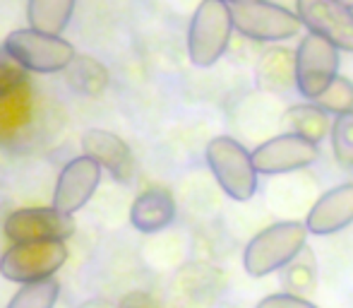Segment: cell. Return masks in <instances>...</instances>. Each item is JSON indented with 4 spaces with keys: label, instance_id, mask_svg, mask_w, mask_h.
Returning a JSON list of instances; mask_svg holds the SVG:
<instances>
[{
    "label": "cell",
    "instance_id": "cell-1",
    "mask_svg": "<svg viewBox=\"0 0 353 308\" xmlns=\"http://www.w3.org/2000/svg\"><path fill=\"white\" fill-rule=\"evenodd\" d=\"M307 236L305 222H276L248 241L243 267L250 277L274 275L305 251Z\"/></svg>",
    "mask_w": 353,
    "mask_h": 308
},
{
    "label": "cell",
    "instance_id": "cell-15",
    "mask_svg": "<svg viewBox=\"0 0 353 308\" xmlns=\"http://www.w3.org/2000/svg\"><path fill=\"white\" fill-rule=\"evenodd\" d=\"M255 77L260 89L274 94H286L296 87V53L286 48H270L257 61Z\"/></svg>",
    "mask_w": 353,
    "mask_h": 308
},
{
    "label": "cell",
    "instance_id": "cell-19",
    "mask_svg": "<svg viewBox=\"0 0 353 308\" xmlns=\"http://www.w3.org/2000/svg\"><path fill=\"white\" fill-rule=\"evenodd\" d=\"M317 106H322L332 116H341V113L353 111V82L344 75H336L332 84L315 99Z\"/></svg>",
    "mask_w": 353,
    "mask_h": 308
},
{
    "label": "cell",
    "instance_id": "cell-6",
    "mask_svg": "<svg viewBox=\"0 0 353 308\" xmlns=\"http://www.w3.org/2000/svg\"><path fill=\"white\" fill-rule=\"evenodd\" d=\"M339 75V48L320 34L301 39L296 48V89L307 102H315Z\"/></svg>",
    "mask_w": 353,
    "mask_h": 308
},
{
    "label": "cell",
    "instance_id": "cell-9",
    "mask_svg": "<svg viewBox=\"0 0 353 308\" xmlns=\"http://www.w3.org/2000/svg\"><path fill=\"white\" fill-rule=\"evenodd\" d=\"M296 12L310 34H320L339 51L353 53V10L341 0H296Z\"/></svg>",
    "mask_w": 353,
    "mask_h": 308
},
{
    "label": "cell",
    "instance_id": "cell-8",
    "mask_svg": "<svg viewBox=\"0 0 353 308\" xmlns=\"http://www.w3.org/2000/svg\"><path fill=\"white\" fill-rule=\"evenodd\" d=\"M320 150L315 142L296 135V133H283V135L270 137L260 147L252 150V162L260 176H281L307 169L317 162Z\"/></svg>",
    "mask_w": 353,
    "mask_h": 308
},
{
    "label": "cell",
    "instance_id": "cell-21",
    "mask_svg": "<svg viewBox=\"0 0 353 308\" xmlns=\"http://www.w3.org/2000/svg\"><path fill=\"white\" fill-rule=\"evenodd\" d=\"M27 68L12 56L5 46H0V99L10 97L27 79Z\"/></svg>",
    "mask_w": 353,
    "mask_h": 308
},
{
    "label": "cell",
    "instance_id": "cell-4",
    "mask_svg": "<svg viewBox=\"0 0 353 308\" xmlns=\"http://www.w3.org/2000/svg\"><path fill=\"white\" fill-rule=\"evenodd\" d=\"M233 27L245 39L262 44H279L301 34L303 22L298 12L283 8L272 0H255V3L231 5Z\"/></svg>",
    "mask_w": 353,
    "mask_h": 308
},
{
    "label": "cell",
    "instance_id": "cell-12",
    "mask_svg": "<svg viewBox=\"0 0 353 308\" xmlns=\"http://www.w3.org/2000/svg\"><path fill=\"white\" fill-rule=\"evenodd\" d=\"M82 150L87 157H92L101 169L111 171V176L118 183H130L135 176V159H132V150L125 145V140L108 131H92L84 133L82 137Z\"/></svg>",
    "mask_w": 353,
    "mask_h": 308
},
{
    "label": "cell",
    "instance_id": "cell-16",
    "mask_svg": "<svg viewBox=\"0 0 353 308\" xmlns=\"http://www.w3.org/2000/svg\"><path fill=\"white\" fill-rule=\"evenodd\" d=\"M286 123L291 128V133L320 145L332 133V123L334 121H332V113H327L315 102H307V104H296V106L288 108Z\"/></svg>",
    "mask_w": 353,
    "mask_h": 308
},
{
    "label": "cell",
    "instance_id": "cell-7",
    "mask_svg": "<svg viewBox=\"0 0 353 308\" xmlns=\"http://www.w3.org/2000/svg\"><path fill=\"white\" fill-rule=\"evenodd\" d=\"M68 260V248L63 241H27L12 243L0 258V275L10 282L27 285L34 280L53 277Z\"/></svg>",
    "mask_w": 353,
    "mask_h": 308
},
{
    "label": "cell",
    "instance_id": "cell-13",
    "mask_svg": "<svg viewBox=\"0 0 353 308\" xmlns=\"http://www.w3.org/2000/svg\"><path fill=\"white\" fill-rule=\"evenodd\" d=\"M353 224V183L327 191L305 217V227L312 236H330Z\"/></svg>",
    "mask_w": 353,
    "mask_h": 308
},
{
    "label": "cell",
    "instance_id": "cell-11",
    "mask_svg": "<svg viewBox=\"0 0 353 308\" xmlns=\"http://www.w3.org/2000/svg\"><path fill=\"white\" fill-rule=\"evenodd\" d=\"M99 181H101V166L92 157L84 154V157L68 162L58 176L56 191H53V207L65 215L82 210L97 193Z\"/></svg>",
    "mask_w": 353,
    "mask_h": 308
},
{
    "label": "cell",
    "instance_id": "cell-5",
    "mask_svg": "<svg viewBox=\"0 0 353 308\" xmlns=\"http://www.w3.org/2000/svg\"><path fill=\"white\" fill-rule=\"evenodd\" d=\"M29 73H61L72 66L74 48L58 34H46L39 29H14L3 44Z\"/></svg>",
    "mask_w": 353,
    "mask_h": 308
},
{
    "label": "cell",
    "instance_id": "cell-10",
    "mask_svg": "<svg viewBox=\"0 0 353 308\" xmlns=\"http://www.w3.org/2000/svg\"><path fill=\"white\" fill-rule=\"evenodd\" d=\"M74 233L72 215L56 207H24L5 220V236L12 243L27 241H63Z\"/></svg>",
    "mask_w": 353,
    "mask_h": 308
},
{
    "label": "cell",
    "instance_id": "cell-23",
    "mask_svg": "<svg viewBox=\"0 0 353 308\" xmlns=\"http://www.w3.org/2000/svg\"><path fill=\"white\" fill-rule=\"evenodd\" d=\"M228 5H236V3H255V0H226Z\"/></svg>",
    "mask_w": 353,
    "mask_h": 308
},
{
    "label": "cell",
    "instance_id": "cell-20",
    "mask_svg": "<svg viewBox=\"0 0 353 308\" xmlns=\"http://www.w3.org/2000/svg\"><path fill=\"white\" fill-rule=\"evenodd\" d=\"M332 154L341 166H353V111L334 116L332 123Z\"/></svg>",
    "mask_w": 353,
    "mask_h": 308
},
{
    "label": "cell",
    "instance_id": "cell-22",
    "mask_svg": "<svg viewBox=\"0 0 353 308\" xmlns=\"http://www.w3.org/2000/svg\"><path fill=\"white\" fill-rule=\"evenodd\" d=\"M255 308H320V306H315L312 301H307V299H303V296H298V294H270V296H265V299L260 301Z\"/></svg>",
    "mask_w": 353,
    "mask_h": 308
},
{
    "label": "cell",
    "instance_id": "cell-24",
    "mask_svg": "<svg viewBox=\"0 0 353 308\" xmlns=\"http://www.w3.org/2000/svg\"><path fill=\"white\" fill-rule=\"evenodd\" d=\"M341 3H344V5H349V8L353 10V0H341Z\"/></svg>",
    "mask_w": 353,
    "mask_h": 308
},
{
    "label": "cell",
    "instance_id": "cell-3",
    "mask_svg": "<svg viewBox=\"0 0 353 308\" xmlns=\"http://www.w3.org/2000/svg\"><path fill=\"white\" fill-rule=\"evenodd\" d=\"M205 157L216 183L231 200L248 202L255 198L260 173L252 162V152H248L241 142L228 135H219L210 140Z\"/></svg>",
    "mask_w": 353,
    "mask_h": 308
},
{
    "label": "cell",
    "instance_id": "cell-14",
    "mask_svg": "<svg viewBox=\"0 0 353 308\" xmlns=\"http://www.w3.org/2000/svg\"><path fill=\"white\" fill-rule=\"evenodd\" d=\"M176 220V200L168 191L152 188L135 198L130 207V224L142 233H157Z\"/></svg>",
    "mask_w": 353,
    "mask_h": 308
},
{
    "label": "cell",
    "instance_id": "cell-18",
    "mask_svg": "<svg viewBox=\"0 0 353 308\" xmlns=\"http://www.w3.org/2000/svg\"><path fill=\"white\" fill-rule=\"evenodd\" d=\"M61 294V285L56 277L34 280L22 285V289L10 299L8 308H53Z\"/></svg>",
    "mask_w": 353,
    "mask_h": 308
},
{
    "label": "cell",
    "instance_id": "cell-2",
    "mask_svg": "<svg viewBox=\"0 0 353 308\" xmlns=\"http://www.w3.org/2000/svg\"><path fill=\"white\" fill-rule=\"evenodd\" d=\"M233 15L226 0H202L188 27V56L197 68H212L233 37Z\"/></svg>",
    "mask_w": 353,
    "mask_h": 308
},
{
    "label": "cell",
    "instance_id": "cell-17",
    "mask_svg": "<svg viewBox=\"0 0 353 308\" xmlns=\"http://www.w3.org/2000/svg\"><path fill=\"white\" fill-rule=\"evenodd\" d=\"M74 12V0H29L27 17L29 24L39 32L58 34L68 29Z\"/></svg>",
    "mask_w": 353,
    "mask_h": 308
}]
</instances>
